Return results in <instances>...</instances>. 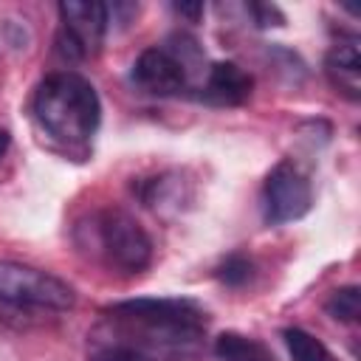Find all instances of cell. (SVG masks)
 <instances>
[{"label":"cell","mask_w":361,"mask_h":361,"mask_svg":"<svg viewBox=\"0 0 361 361\" xmlns=\"http://www.w3.org/2000/svg\"><path fill=\"white\" fill-rule=\"evenodd\" d=\"M282 341H285L293 361H338L313 333H307L302 327H285Z\"/></svg>","instance_id":"obj_11"},{"label":"cell","mask_w":361,"mask_h":361,"mask_svg":"<svg viewBox=\"0 0 361 361\" xmlns=\"http://www.w3.org/2000/svg\"><path fill=\"white\" fill-rule=\"evenodd\" d=\"M93 361H149V358L130 344H107L93 355Z\"/></svg>","instance_id":"obj_14"},{"label":"cell","mask_w":361,"mask_h":361,"mask_svg":"<svg viewBox=\"0 0 361 361\" xmlns=\"http://www.w3.org/2000/svg\"><path fill=\"white\" fill-rule=\"evenodd\" d=\"M172 11L180 14V17H186L189 23H197L203 17V3H175Z\"/></svg>","instance_id":"obj_16"},{"label":"cell","mask_w":361,"mask_h":361,"mask_svg":"<svg viewBox=\"0 0 361 361\" xmlns=\"http://www.w3.org/2000/svg\"><path fill=\"white\" fill-rule=\"evenodd\" d=\"M313 206V189L307 175L293 161H279L262 183V212L271 226L293 223Z\"/></svg>","instance_id":"obj_6"},{"label":"cell","mask_w":361,"mask_h":361,"mask_svg":"<svg viewBox=\"0 0 361 361\" xmlns=\"http://www.w3.org/2000/svg\"><path fill=\"white\" fill-rule=\"evenodd\" d=\"M248 11H251V17H254V23L259 28H271V25H282L285 23V14L271 3H251Z\"/></svg>","instance_id":"obj_15"},{"label":"cell","mask_w":361,"mask_h":361,"mask_svg":"<svg viewBox=\"0 0 361 361\" xmlns=\"http://www.w3.org/2000/svg\"><path fill=\"white\" fill-rule=\"evenodd\" d=\"M59 34H56V51L59 56L71 62L93 59L102 51L110 8L104 3H79L68 0L59 3Z\"/></svg>","instance_id":"obj_5"},{"label":"cell","mask_w":361,"mask_h":361,"mask_svg":"<svg viewBox=\"0 0 361 361\" xmlns=\"http://www.w3.org/2000/svg\"><path fill=\"white\" fill-rule=\"evenodd\" d=\"M130 79L135 87H141L149 96H175L186 90L189 71L186 65L169 51V48H144L130 71Z\"/></svg>","instance_id":"obj_7"},{"label":"cell","mask_w":361,"mask_h":361,"mask_svg":"<svg viewBox=\"0 0 361 361\" xmlns=\"http://www.w3.org/2000/svg\"><path fill=\"white\" fill-rule=\"evenodd\" d=\"M87 245L116 271L138 274L152 262V240L124 209H102L90 217Z\"/></svg>","instance_id":"obj_4"},{"label":"cell","mask_w":361,"mask_h":361,"mask_svg":"<svg viewBox=\"0 0 361 361\" xmlns=\"http://www.w3.org/2000/svg\"><path fill=\"white\" fill-rule=\"evenodd\" d=\"M324 73L330 85L347 96L350 102H358L361 96V54H358V39H338L327 56H324Z\"/></svg>","instance_id":"obj_9"},{"label":"cell","mask_w":361,"mask_h":361,"mask_svg":"<svg viewBox=\"0 0 361 361\" xmlns=\"http://www.w3.org/2000/svg\"><path fill=\"white\" fill-rule=\"evenodd\" d=\"M31 110L39 130L65 147H85L102 121L96 87L73 71H56L45 76L34 90Z\"/></svg>","instance_id":"obj_2"},{"label":"cell","mask_w":361,"mask_h":361,"mask_svg":"<svg viewBox=\"0 0 361 361\" xmlns=\"http://www.w3.org/2000/svg\"><path fill=\"white\" fill-rule=\"evenodd\" d=\"M324 310H327L330 319H336L341 324H355L358 322V313H361V290H358V285L336 288L327 296Z\"/></svg>","instance_id":"obj_12"},{"label":"cell","mask_w":361,"mask_h":361,"mask_svg":"<svg viewBox=\"0 0 361 361\" xmlns=\"http://www.w3.org/2000/svg\"><path fill=\"white\" fill-rule=\"evenodd\" d=\"M254 93V76L237 62H214L206 71L200 99L214 107H240Z\"/></svg>","instance_id":"obj_8"},{"label":"cell","mask_w":361,"mask_h":361,"mask_svg":"<svg viewBox=\"0 0 361 361\" xmlns=\"http://www.w3.org/2000/svg\"><path fill=\"white\" fill-rule=\"evenodd\" d=\"M8 147H11V135H8V130L0 127V158L8 152Z\"/></svg>","instance_id":"obj_17"},{"label":"cell","mask_w":361,"mask_h":361,"mask_svg":"<svg viewBox=\"0 0 361 361\" xmlns=\"http://www.w3.org/2000/svg\"><path fill=\"white\" fill-rule=\"evenodd\" d=\"M214 355L220 361H276L262 341L243 333H220L214 341Z\"/></svg>","instance_id":"obj_10"},{"label":"cell","mask_w":361,"mask_h":361,"mask_svg":"<svg viewBox=\"0 0 361 361\" xmlns=\"http://www.w3.org/2000/svg\"><path fill=\"white\" fill-rule=\"evenodd\" d=\"M107 322L152 347H192L206 333V310L192 299L178 296H141L116 302L104 310Z\"/></svg>","instance_id":"obj_1"},{"label":"cell","mask_w":361,"mask_h":361,"mask_svg":"<svg viewBox=\"0 0 361 361\" xmlns=\"http://www.w3.org/2000/svg\"><path fill=\"white\" fill-rule=\"evenodd\" d=\"M251 274H254V265H251V259L243 257V254H231V257L217 268L220 282L228 285V288H240V285H245V282L251 279Z\"/></svg>","instance_id":"obj_13"},{"label":"cell","mask_w":361,"mask_h":361,"mask_svg":"<svg viewBox=\"0 0 361 361\" xmlns=\"http://www.w3.org/2000/svg\"><path fill=\"white\" fill-rule=\"evenodd\" d=\"M76 305L73 288L39 268L0 259V316H23L25 322L45 313H68Z\"/></svg>","instance_id":"obj_3"}]
</instances>
